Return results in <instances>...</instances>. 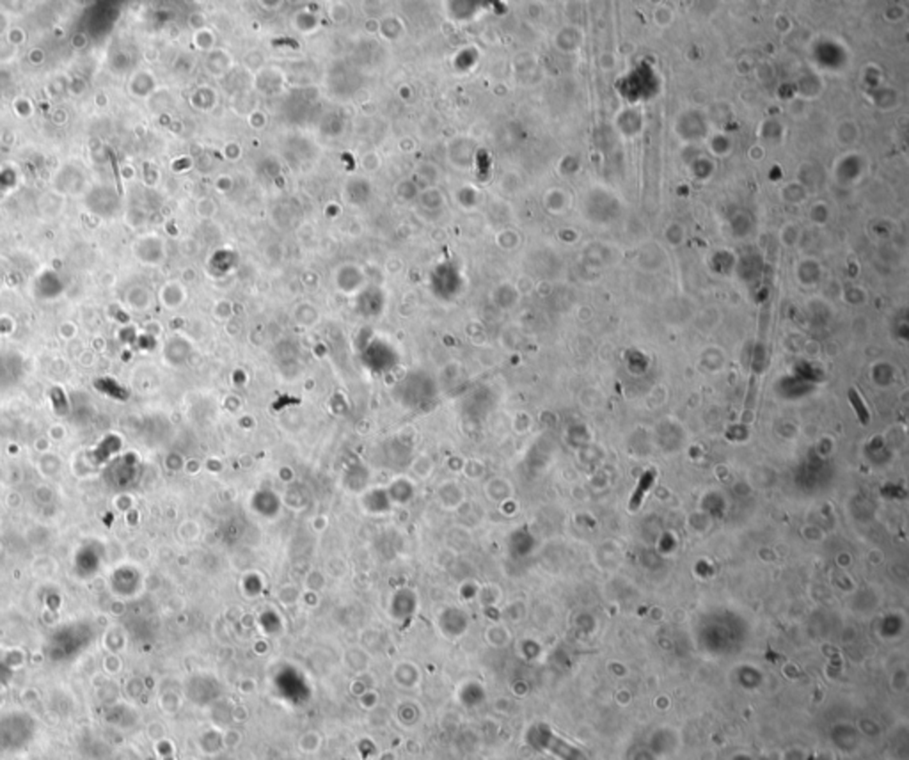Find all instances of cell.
I'll list each match as a JSON object with an SVG mask.
<instances>
[{
	"label": "cell",
	"instance_id": "obj_2",
	"mask_svg": "<svg viewBox=\"0 0 909 760\" xmlns=\"http://www.w3.org/2000/svg\"><path fill=\"white\" fill-rule=\"evenodd\" d=\"M849 400H851V404L854 405V409H856V414H858V418H860V421H862V425H867V423H869V421H870V418H869V411H867V407H865V405H863L862 398H860V395H858V393H856V391H854V389H849Z\"/></svg>",
	"mask_w": 909,
	"mask_h": 760
},
{
	"label": "cell",
	"instance_id": "obj_1",
	"mask_svg": "<svg viewBox=\"0 0 909 760\" xmlns=\"http://www.w3.org/2000/svg\"><path fill=\"white\" fill-rule=\"evenodd\" d=\"M654 482H656V471H654V469H649V471L645 473V475L640 478V483H638L636 491H634L633 498H631V505H629L631 512H636L638 508L641 507V503H643V499H645V494H647V492L652 489Z\"/></svg>",
	"mask_w": 909,
	"mask_h": 760
}]
</instances>
